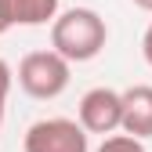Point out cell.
<instances>
[{"mask_svg": "<svg viewBox=\"0 0 152 152\" xmlns=\"http://www.w3.org/2000/svg\"><path fill=\"white\" fill-rule=\"evenodd\" d=\"M109 44V26L94 7H69L51 18V47L65 62H91Z\"/></svg>", "mask_w": 152, "mask_h": 152, "instance_id": "obj_1", "label": "cell"}, {"mask_svg": "<svg viewBox=\"0 0 152 152\" xmlns=\"http://www.w3.org/2000/svg\"><path fill=\"white\" fill-rule=\"evenodd\" d=\"M72 62H65L54 47L47 51H29L22 62H18V87H22L29 98L36 102H51L69 87L72 80Z\"/></svg>", "mask_w": 152, "mask_h": 152, "instance_id": "obj_2", "label": "cell"}, {"mask_svg": "<svg viewBox=\"0 0 152 152\" xmlns=\"http://www.w3.org/2000/svg\"><path fill=\"white\" fill-rule=\"evenodd\" d=\"M22 148L26 152H91V134L69 116H47L29 123Z\"/></svg>", "mask_w": 152, "mask_h": 152, "instance_id": "obj_3", "label": "cell"}, {"mask_svg": "<svg viewBox=\"0 0 152 152\" xmlns=\"http://www.w3.org/2000/svg\"><path fill=\"white\" fill-rule=\"evenodd\" d=\"M120 91L112 87H91L80 105H76V123H80L87 134H112L120 130Z\"/></svg>", "mask_w": 152, "mask_h": 152, "instance_id": "obj_4", "label": "cell"}, {"mask_svg": "<svg viewBox=\"0 0 152 152\" xmlns=\"http://www.w3.org/2000/svg\"><path fill=\"white\" fill-rule=\"evenodd\" d=\"M120 130L141 141L152 138V83H134L120 91Z\"/></svg>", "mask_w": 152, "mask_h": 152, "instance_id": "obj_5", "label": "cell"}, {"mask_svg": "<svg viewBox=\"0 0 152 152\" xmlns=\"http://www.w3.org/2000/svg\"><path fill=\"white\" fill-rule=\"evenodd\" d=\"M62 11V0H0V18L11 26H51V18Z\"/></svg>", "mask_w": 152, "mask_h": 152, "instance_id": "obj_6", "label": "cell"}, {"mask_svg": "<svg viewBox=\"0 0 152 152\" xmlns=\"http://www.w3.org/2000/svg\"><path fill=\"white\" fill-rule=\"evenodd\" d=\"M94 152H148V148H145L141 138H134V134H116V130H112V134L102 138V145L94 148Z\"/></svg>", "mask_w": 152, "mask_h": 152, "instance_id": "obj_7", "label": "cell"}, {"mask_svg": "<svg viewBox=\"0 0 152 152\" xmlns=\"http://www.w3.org/2000/svg\"><path fill=\"white\" fill-rule=\"evenodd\" d=\"M11 83H15V72H11V65L0 58V109L7 105V94H11Z\"/></svg>", "mask_w": 152, "mask_h": 152, "instance_id": "obj_8", "label": "cell"}, {"mask_svg": "<svg viewBox=\"0 0 152 152\" xmlns=\"http://www.w3.org/2000/svg\"><path fill=\"white\" fill-rule=\"evenodd\" d=\"M141 58H145V65L152 69V22H148V29H145V36H141Z\"/></svg>", "mask_w": 152, "mask_h": 152, "instance_id": "obj_9", "label": "cell"}, {"mask_svg": "<svg viewBox=\"0 0 152 152\" xmlns=\"http://www.w3.org/2000/svg\"><path fill=\"white\" fill-rule=\"evenodd\" d=\"M134 7H141V11H152V0H130Z\"/></svg>", "mask_w": 152, "mask_h": 152, "instance_id": "obj_10", "label": "cell"}, {"mask_svg": "<svg viewBox=\"0 0 152 152\" xmlns=\"http://www.w3.org/2000/svg\"><path fill=\"white\" fill-rule=\"evenodd\" d=\"M4 33H7V22H4V18H0V36H4Z\"/></svg>", "mask_w": 152, "mask_h": 152, "instance_id": "obj_11", "label": "cell"}, {"mask_svg": "<svg viewBox=\"0 0 152 152\" xmlns=\"http://www.w3.org/2000/svg\"><path fill=\"white\" fill-rule=\"evenodd\" d=\"M0 127H4V109H0Z\"/></svg>", "mask_w": 152, "mask_h": 152, "instance_id": "obj_12", "label": "cell"}]
</instances>
